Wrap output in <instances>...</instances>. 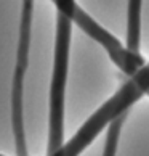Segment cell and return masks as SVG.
<instances>
[{
	"label": "cell",
	"mask_w": 149,
	"mask_h": 156,
	"mask_svg": "<svg viewBox=\"0 0 149 156\" xmlns=\"http://www.w3.org/2000/svg\"><path fill=\"white\" fill-rule=\"evenodd\" d=\"M32 15L34 0H22L19 37L18 48H16V65L13 71V80H11V127H13L15 147L18 156H29L26 145L24 116H22V94H24V77L27 73V66H29Z\"/></svg>",
	"instance_id": "2"
},
{
	"label": "cell",
	"mask_w": 149,
	"mask_h": 156,
	"mask_svg": "<svg viewBox=\"0 0 149 156\" xmlns=\"http://www.w3.org/2000/svg\"><path fill=\"white\" fill-rule=\"evenodd\" d=\"M141 40V0H128L127 48L138 53Z\"/></svg>",
	"instance_id": "5"
},
{
	"label": "cell",
	"mask_w": 149,
	"mask_h": 156,
	"mask_svg": "<svg viewBox=\"0 0 149 156\" xmlns=\"http://www.w3.org/2000/svg\"><path fill=\"white\" fill-rule=\"evenodd\" d=\"M69 16L58 13L56 16V44H55V65L50 89V129H48V151L47 156L59 150L64 143V90L67 77V61H69L71 44Z\"/></svg>",
	"instance_id": "1"
},
{
	"label": "cell",
	"mask_w": 149,
	"mask_h": 156,
	"mask_svg": "<svg viewBox=\"0 0 149 156\" xmlns=\"http://www.w3.org/2000/svg\"><path fill=\"white\" fill-rule=\"evenodd\" d=\"M0 156H3V154H0Z\"/></svg>",
	"instance_id": "7"
},
{
	"label": "cell",
	"mask_w": 149,
	"mask_h": 156,
	"mask_svg": "<svg viewBox=\"0 0 149 156\" xmlns=\"http://www.w3.org/2000/svg\"><path fill=\"white\" fill-rule=\"evenodd\" d=\"M125 85H122L119 90L124 95V98L128 103H133L136 100H140V97L143 94H146L149 90V65H144L136 74H133L131 77H128L124 82Z\"/></svg>",
	"instance_id": "4"
},
{
	"label": "cell",
	"mask_w": 149,
	"mask_h": 156,
	"mask_svg": "<svg viewBox=\"0 0 149 156\" xmlns=\"http://www.w3.org/2000/svg\"><path fill=\"white\" fill-rule=\"evenodd\" d=\"M72 23H76L83 32H87L93 40L101 44L106 48L107 53H109L112 61L119 66V69L127 77H131L133 74H136L144 66V58L140 53H135V51L122 47V44L111 32H107L104 27H101L98 23L91 18V16H88L80 7H77L76 11H74Z\"/></svg>",
	"instance_id": "3"
},
{
	"label": "cell",
	"mask_w": 149,
	"mask_h": 156,
	"mask_svg": "<svg viewBox=\"0 0 149 156\" xmlns=\"http://www.w3.org/2000/svg\"><path fill=\"white\" fill-rule=\"evenodd\" d=\"M127 111L122 113L120 116L116 119H112L109 122V129H107V135H106V142H104V150H103V156H116L117 151V143H119V135H120V129L124 126V121L127 119Z\"/></svg>",
	"instance_id": "6"
}]
</instances>
